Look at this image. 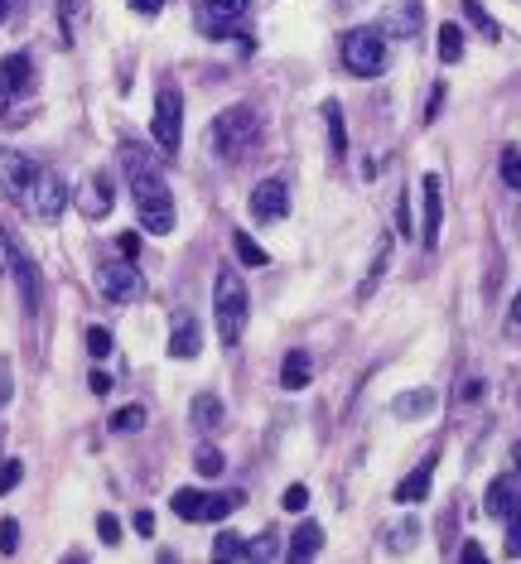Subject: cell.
<instances>
[{
    "label": "cell",
    "mask_w": 521,
    "mask_h": 564,
    "mask_svg": "<svg viewBox=\"0 0 521 564\" xmlns=\"http://www.w3.org/2000/svg\"><path fill=\"white\" fill-rule=\"evenodd\" d=\"M517 507H521V473L493 478V487H488V502H483V511H488V516H497V521H507V516H512Z\"/></svg>",
    "instance_id": "5bb4252c"
},
{
    "label": "cell",
    "mask_w": 521,
    "mask_h": 564,
    "mask_svg": "<svg viewBox=\"0 0 521 564\" xmlns=\"http://www.w3.org/2000/svg\"><path fill=\"white\" fill-rule=\"evenodd\" d=\"M198 343H203L198 319H193V314H179V319H174V333H169V357L189 362V357H198Z\"/></svg>",
    "instance_id": "2e32d148"
},
{
    "label": "cell",
    "mask_w": 521,
    "mask_h": 564,
    "mask_svg": "<svg viewBox=\"0 0 521 564\" xmlns=\"http://www.w3.org/2000/svg\"><path fill=\"white\" fill-rule=\"evenodd\" d=\"M87 352H92V357H111V333L107 328H87Z\"/></svg>",
    "instance_id": "d590c367"
},
{
    "label": "cell",
    "mask_w": 521,
    "mask_h": 564,
    "mask_svg": "<svg viewBox=\"0 0 521 564\" xmlns=\"http://www.w3.org/2000/svg\"><path fill=\"white\" fill-rule=\"evenodd\" d=\"M126 5H131L136 15H160V5H165V0H126Z\"/></svg>",
    "instance_id": "b9f144b4"
},
{
    "label": "cell",
    "mask_w": 521,
    "mask_h": 564,
    "mask_svg": "<svg viewBox=\"0 0 521 564\" xmlns=\"http://www.w3.org/2000/svg\"><path fill=\"white\" fill-rule=\"evenodd\" d=\"M5 237V270H15V280H20V290H25L29 309L39 304V270H34V261H29V251L20 246V237L15 232H0Z\"/></svg>",
    "instance_id": "7c38bea8"
},
{
    "label": "cell",
    "mask_w": 521,
    "mask_h": 564,
    "mask_svg": "<svg viewBox=\"0 0 521 564\" xmlns=\"http://www.w3.org/2000/svg\"><path fill=\"white\" fill-rule=\"evenodd\" d=\"M459 555H464V560H473V564H478V560H483V545H473V540H468V545H464V550H459Z\"/></svg>",
    "instance_id": "7dc6e473"
},
{
    "label": "cell",
    "mask_w": 521,
    "mask_h": 564,
    "mask_svg": "<svg viewBox=\"0 0 521 564\" xmlns=\"http://www.w3.org/2000/svg\"><path fill=\"white\" fill-rule=\"evenodd\" d=\"M343 68L353 78H377L386 68V39L377 29H348L343 34Z\"/></svg>",
    "instance_id": "277c9868"
},
{
    "label": "cell",
    "mask_w": 521,
    "mask_h": 564,
    "mask_svg": "<svg viewBox=\"0 0 521 564\" xmlns=\"http://www.w3.org/2000/svg\"><path fill=\"white\" fill-rule=\"evenodd\" d=\"M63 208H68V184L58 179V169H44L39 184H34V198H29V213L39 222H58Z\"/></svg>",
    "instance_id": "30bf717a"
},
{
    "label": "cell",
    "mask_w": 521,
    "mask_h": 564,
    "mask_svg": "<svg viewBox=\"0 0 521 564\" xmlns=\"http://www.w3.org/2000/svg\"><path fill=\"white\" fill-rule=\"evenodd\" d=\"M15 550H20V526L5 516V521H0V555H15Z\"/></svg>",
    "instance_id": "e575fe53"
},
{
    "label": "cell",
    "mask_w": 521,
    "mask_h": 564,
    "mask_svg": "<svg viewBox=\"0 0 521 564\" xmlns=\"http://www.w3.org/2000/svg\"><path fill=\"white\" fill-rule=\"evenodd\" d=\"M0 78H5L10 92H29V82H34V63H29V54L5 58V63H0Z\"/></svg>",
    "instance_id": "44dd1931"
},
{
    "label": "cell",
    "mask_w": 521,
    "mask_h": 564,
    "mask_svg": "<svg viewBox=\"0 0 521 564\" xmlns=\"http://www.w3.org/2000/svg\"><path fill=\"white\" fill-rule=\"evenodd\" d=\"M242 502H247L242 492L213 497V492H193V487H179V492L169 497V511H174L179 521H222V516H232V511L242 507Z\"/></svg>",
    "instance_id": "5b68a950"
},
{
    "label": "cell",
    "mask_w": 521,
    "mask_h": 564,
    "mask_svg": "<svg viewBox=\"0 0 521 564\" xmlns=\"http://www.w3.org/2000/svg\"><path fill=\"white\" fill-rule=\"evenodd\" d=\"M396 227H401V237H415V232H411V198H401V203H396Z\"/></svg>",
    "instance_id": "60d3db41"
},
{
    "label": "cell",
    "mask_w": 521,
    "mask_h": 564,
    "mask_svg": "<svg viewBox=\"0 0 521 564\" xmlns=\"http://www.w3.org/2000/svg\"><path fill=\"white\" fill-rule=\"evenodd\" d=\"M415 540H420V521H415V516H406V521H396V526L386 531V550H391V555H406Z\"/></svg>",
    "instance_id": "cb8c5ba5"
},
{
    "label": "cell",
    "mask_w": 521,
    "mask_h": 564,
    "mask_svg": "<svg viewBox=\"0 0 521 564\" xmlns=\"http://www.w3.org/2000/svg\"><path fill=\"white\" fill-rule=\"evenodd\" d=\"M189 415H193V425H198L203 434L222 430V420H227V410H222V401L213 396V391H198V396H193V405H189Z\"/></svg>",
    "instance_id": "d6986e66"
},
{
    "label": "cell",
    "mask_w": 521,
    "mask_h": 564,
    "mask_svg": "<svg viewBox=\"0 0 521 564\" xmlns=\"http://www.w3.org/2000/svg\"><path fill=\"white\" fill-rule=\"evenodd\" d=\"M512 458H517V468H521V444H517V454H512Z\"/></svg>",
    "instance_id": "816d5d0a"
},
{
    "label": "cell",
    "mask_w": 521,
    "mask_h": 564,
    "mask_svg": "<svg viewBox=\"0 0 521 564\" xmlns=\"http://www.w3.org/2000/svg\"><path fill=\"white\" fill-rule=\"evenodd\" d=\"M507 555H512V560L521 555V507L507 516Z\"/></svg>",
    "instance_id": "f35d334b"
},
{
    "label": "cell",
    "mask_w": 521,
    "mask_h": 564,
    "mask_svg": "<svg viewBox=\"0 0 521 564\" xmlns=\"http://www.w3.org/2000/svg\"><path fill=\"white\" fill-rule=\"evenodd\" d=\"M10 10H15V0H0V25L10 20Z\"/></svg>",
    "instance_id": "681fc988"
},
{
    "label": "cell",
    "mask_w": 521,
    "mask_h": 564,
    "mask_svg": "<svg viewBox=\"0 0 521 564\" xmlns=\"http://www.w3.org/2000/svg\"><path fill=\"white\" fill-rule=\"evenodd\" d=\"M222 468H227V458H222L213 444H203V449H198V473H203V478H222Z\"/></svg>",
    "instance_id": "4dcf8cb0"
},
{
    "label": "cell",
    "mask_w": 521,
    "mask_h": 564,
    "mask_svg": "<svg viewBox=\"0 0 521 564\" xmlns=\"http://www.w3.org/2000/svg\"><path fill=\"white\" fill-rule=\"evenodd\" d=\"M20 478H25V463H20V458H5V463H0V492H15Z\"/></svg>",
    "instance_id": "d6a6232c"
},
{
    "label": "cell",
    "mask_w": 521,
    "mask_h": 564,
    "mask_svg": "<svg viewBox=\"0 0 521 564\" xmlns=\"http://www.w3.org/2000/svg\"><path fill=\"white\" fill-rule=\"evenodd\" d=\"M39 174H44V164H34L29 155H20V150H0V193H5L15 208L29 213V198H34Z\"/></svg>",
    "instance_id": "8992f818"
},
{
    "label": "cell",
    "mask_w": 521,
    "mask_h": 564,
    "mask_svg": "<svg viewBox=\"0 0 521 564\" xmlns=\"http://www.w3.org/2000/svg\"><path fill=\"white\" fill-rule=\"evenodd\" d=\"M97 285H102V295H107L111 304H136V299L145 295V275H140L131 261H107L102 275H97Z\"/></svg>",
    "instance_id": "ba28073f"
},
{
    "label": "cell",
    "mask_w": 521,
    "mask_h": 564,
    "mask_svg": "<svg viewBox=\"0 0 521 564\" xmlns=\"http://www.w3.org/2000/svg\"><path fill=\"white\" fill-rule=\"evenodd\" d=\"M150 131H155V140H160V150H169V155L179 150V135H184V97H179L174 87H160Z\"/></svg>",
    "instance_id": "52a82bcc"
},
{
    "label": "cell",
    "mask_w": 521,
    "mask_h": 564,
    "mask_svg": "<svg viewBox=\"0 0 521 564\" xmlns=\"http://www.w3.org/2000/svg\"><path fill=\"white\" fill-rule=\"evenodd\" d=\"M391 410L401 415V420H411V415H430L435 410V391H406V396H396Z\"/></svg>",
    "instance_id": "d4e9b609"
},
{
    "label": "cell",
    "mask_w": 521,
    "mask_h": 564,
    "mask_svg": "<svg viewBox=\"0 0 521 564\" xmlns=\"http://www.w3.org/2000/svg\"><path fill=\"white\" fill-rule=\"evenodd\" d=\"M121 169L131 179V193H136V213L145 222L150 237H169L174 232V193L160 179V169L140 155V145H121Z\"/></svg>",
    "instance_id": "6da1fadb"
},
{
    "label": "cell",
    "mask_w": 521,
    "mask_h": 564,
    "mask_svg": "<svg viewBox=\"0 0 521 564\" xmlns=\"http://www.w3.org/2000/svg\"><path fill=\"white\" fill-rule=\"evenodd\" d=\"M10 97H15V92H10V87H5V78H0V116H5V107H10Z\"/></svg>",
    "instance_id": "c3c4849f"
},
{
    "label": "cell",
    "mask_w": 521,
    "mask_h": 564,
    "mask_svg": "<svg viewBox=\"0 0 521 564\" xmlns=\"http://www.w3.org/2000/svg\"><path fill=\"white\" fill-rule=\"evenodd\" d=\"M430 478H435V454L425 458V463H415V473H406V478L396 483V502H401V507L425 502V497H430Z\"/></svg>",
    "instance_id": "9a60e30c"
},
{
    "label": "cell",
    "mask_w": 521,
    "mask_h": 564,
    "mask_svg": "<svg viewBox=\"0 0 521 564\" xmlns=\"http://www.w3.org/2000/svg\"><path fill=\"white\" fill-rule=\"evenodd\" d=\"M97 536L107 540V545H121V521H116L111 511H102V516H97Z\"/></svg>",
    "instance_id": "8d00e7d4"
},
{
    "label": "cell",
    "mask_w": 521,
    "mask_h": 564,
    "mask_svg": "<svg viewBox=\"0 0 521 564\" xmlns=\"http://www.w3.org/2000/svg\"><path fill=\"white\" fill-rule=\"evenodd\" d=\"M425 20V5L420 0H391L382 15H377V34L382 39H415Z\"/></svg>",
    "instance_id": "9c48e42d"
},
{
    "label": "cell",
    "mask_w": 521,
    "mask_h": 564,
    "mask_svg": "<svg viewBox=\"0 0 521 564\" xmlns=\"http://www.w3.org/2000/svg\"><path fill=\"white\" fill-rule=\"evenodd\" d=\"M309 381H314V357L304 348L285 352V362H280V386H285V391H300Z\"/></svg>",
    "instance_id": "e0dca14e"
},
{
    "label": "cell",
    "mask_w": 521,
    "mask_h": 564,
    "mask_svg": "<svg viewBox=\"0 0 521 564\" xmlns=\"http://www.w3.org/2000/svg\"><path fill=\"white\" fill-rule=\"evenodd\" d=\"M247 314H251V295H247V285H242V275L222 266L213 275V319H218V338L227 348L247 333Z\"/></svg>",
    "instance_id": "7a4b0ae2"
},
{
    "label": "cell",
    "mask_w": 521,
    "mask_h": 564,
    "mask_svg": "<svg viewBox=\"0 0 521 564\" xmlns=\"http://www.w3.org/2000/svg\"><path fill=\"white\" fill-rule=\"evenodd\" d=\"M280 507H285V511H304V507H309V487H304V483L285 487V497H280Z\"/></svg>",
    "instance_id": "74e56055"
},
{
    "label": "cell",
    "mask_w": 521,
    "mask_h": 564,
    "mask_svg": "<svg viewBox=\"0 0 521 564\" xmlns=\"http://www.w3.org/2000/svg\"><path fill=\"white\" fill-rule=\"evenodd\" d=\"M111 203H116V198H111V179H107V174H92V179L83 184L78 208H83L87 217H102V213H111Z\"/></svg>",
    "instance_id": "ffe728a7"
},
{
    "label": "cell",
    "mask_w": 521,
    "mask_h": 564,
    "mask_svg": "<svg viewBox=\"0 0 521 564\" xmlns=\"http://www.w3.org/2000/svg\"><path fill=\"white\" fill-rule=\"evenodd\" d=\"M213 560H251L247 536H237V531H222V536L213 540Z\"/></svg>",
    "instance_id": "484cf974"
},
{
    "label": "cell",
    "mask_w": 521,
    "mask_h": 564,
    "mask_svg": "<svg viewBox=\"0 0 521 564\" xmlns=\"http://www.w3.org/2000/svg\"><path fill=\"white\" fill-rule=\"evenodd\" d=\"M502 184L521 188V150H502Z\"/></svg>",
    "instance_id": "836d02e7"
},
{
    "label": "cell",
    "mask_w": 521,
    "mask_h": 564,
    "mask_svg": "<svg viewBox=\"0 0 521 564\" xmlns=\"http://www.w3.org/2000/svg\"><path fill=\"white\" fill-rule=\"evenodd\" d=\"M87 0H58V25H63V39L73 44L78 39V29H83V20H87Z\"/></svg>",
    "instance_id": "603a6c76"
},
{
    "label": "cell",
    "mask_w": 521,
    "mask_h": 564,
    "mask_svg": "<svg viewBox=\"0 0 521 564\" xmlns=\"http://www.w3.org/2000/svg\"><path fill=\"white\" fill-rule=\"evenodd\" d=\"M319 550H324V531H319L314 521H304L300 531L290 536V560H314Z\"/></svg>",
    "instance_id": "7402d4cb"
},
{
    "label": "cell",
    "mask_w": 521,
    "mask_h": 564,
    "mask_svg": "<svg viewBox=\"0 0 521 564\" xmlns=\"http://www.w3.org/2000/svg\"><path fill=\"white\" fill-rule=\"evenodd\" d=\"M439 58H444V63H459V58H464V29L454 25V20L439 25Z\"/></svg>",
    "instance_id": "83f0119b"
},
{
    "label": "cell",
    "mask_w": 521,
    "mask_h": 564,
    "mask_svg": "<svg viewBox=\"0 0 521 564\" xmlns=\"http://www.w3.org/2000/svg\"><path fill=\"white\" fill-rule=\"evenodd\" d=\"M512 323L521 328V295H517V304H512Z\"/></svg>",
    "instance_id": "f907efd6"
},
{
    "label": "cell",
    "mask_w": 521,
    "mask_h": 564,
    "mask_svg": "<svg viewBox=\"0 0 521 564\" xmlns=\"http://www.w3.org/2000/svg\"><path fill=\"white\" fill-rule=\"evenodd\" d=\"M324 116H329V150H333V155H348V126H343V107H338V102H324Z\"/></svg>",
    "instance_id": "4316f807"
},
{
    "label": "cell",
    "mask_w": 521,
    "mask_h": 564,
    "mask_svg": "<svg viewBox=\"0 0 521 564\" xmlns=\"http://www.w3.org/2000/svg\"><path fill=\"white\" fill-rule=\"evenodd\" d=\"M10 401V367H5V362H0V405Z\"/></svg>",
    "instance_id": "bcb514c9"
},
{
    "label": "cell",
    "mask_w": 521,
    "mask_h": 564,
    "mask_svg": "<svg viewBox=\"0 0 521 564\" xmlns=\"http://www.w3.org/2000/svg\"><path fill=\"white\" fill-rule=\"evenodd\" d=\"M140 425H145V405H126V410H116V420H111L116 434H136Z\"/></svg>",
    "instance_id": "f546056e"
},
{
    "label": "cell",
    "mask_w": 521,
    "mask_h": 564,
    "mask_svg": "<svg viewBox=\"0 0 521 564\" xmlns=\"http://www.w3.org/2000/svg\"><path fill=\"white\" fill-rule=\"evenodd\" d=\"M420 198H425V217H420V242L435 246L439 242V217H444V193H439V174L420 179Z\"/></svg>",
    "instance_id": "4fadbf2b"
},
{
    "label": "cell",
    "mask_w": 521,
    "mask_h": 564,
    "mask_svg": "<svg viewBox=\"0 0 521 564\" xmlns=\"http://www.w3.org/2000/svg\"><path fill=\"white\" fill-rule=\"evenodd\" d=\"M382 266H386V242L377 246V261H372V275H367V280H362V290H357V295H362V299L372 295V285H377V280H382Z\"/></svg>",
    "instance_id": "ab89813d"
},
{
    "label": "cell",
    "mask_w": 521,
    "mask_h": 564,
    "mask_svg": "<svg viewBox=\"0 0 521 564\" xmlns=\"http://www.w3.org/2000/svg\"><path fill=\"white\" fill-rule=\"evenodd\" d=\"M232 246H237V256H242V266H266V251H261V246L251 242L247 232H237V237H232Z\"/></svg>",
    "instance_id": "1f68e13d"
},
{
    "label": "cell",
    "mask_w": 521,
    "mask_h": 564,
    "mask_svg": "<svg viewBox=\"0 0 521 564\" xmlns=\"http://www.w3.org/2000/svg\"><path fill=\"white\" fill-rule=\"evenodd\" d=\"M140 251V237L136 232H126V237H121V256H126V261H131V256H136Z\"/></svg>",
    "instance_id": "7bdbcfd3"
},
{
    "label": "cell",
    "mask_w": 521,
    "mask_h": 564,
    "mask_svg": "<svg viewBox=\"0 0 521 564\" xmlns=\"http://www.w3.org/2000/svg\"><path fill=\"white\" fill-rule=\"evenodd\" d=\"M256 140H261V116H256L251 107L222 111L218 121H213V131H208V145H213L218 160H237V155H247Z\"/></svg>",
    "instance_id": "3957f363"
},
{
    "label": "cell",
    "mask_w": 521,
    "mask_h": 564,
    "mask_svg": "<svg viewBox=\"0 0 521 564\" xmlns=\"http://www.w3.org/2000/svg\"><path fill=\"white\" fill-rule=\"evenodd\" d=\"M247 10H251V0H203V25L222 34L227 25H237Z\"/></svg>",
    "instance_id": "ac0fdd59"
},
{
    "label": "cell",
    "mask_w": 521,
    "mask_h": 564,
    "mask_svg": "<svg viewBox=\"0 0 521 564\" xmlns=\"http://www.w3.org/2000/svg\"><path fill=\"white\" fill-rule=\"evenodd\" d=\"M136 531H140V536H150V531H155V516H150V511H136Z\"/></svg>",
    "instance_id": "ee69618b"
},
{
    "label": "cell",
    "mask_w": 521,
    "mask_h": 564,
    "mask_svg": "<svg viewBox=\"0 0 521 564\" xmlns=\"http://www.w3.org/2000/svg\"><path fill=\"white\" fill-rule=\"evenodd\" d=\"M247 213L256 217V222H280V217L290 213V188L280 184V179H261V184L251 188Z\"/></svg>",
    "instance_id": "8fae6325"
},
{
    "label": "cell",
    "mask_w": 521,
    "mask_h": 564,
    "mask_svg": "<svg viewBox=\"0 0 521 564\" xmlns=\"http://www.w3.org/2000/svg\"><path fill=\"white\" fill-rule=\"evenodd\" d=\"M92 391H97V396H107V391H111V376L107 372H92Z\"/></svg>",
    "instance_id": "f6af8a7d"
},
{
    "label": "cell",
    "mask_w": 521,
    "mask_h": 564,
    "mask_svg": "<svg viewBox=\"0 0 521 564\" xmlns=\"http://www.w3.org/2000/svg\"><path fill=\"white\" fill-rule=\"evenodd\" d=\"M459 10H464L468 20H473V25L483 29L488 39H502V29H497V20L488 15V10H483V0H459Z\"/></svg>",
    "instance_id": "f1b7e54d"
}]
</instances>
